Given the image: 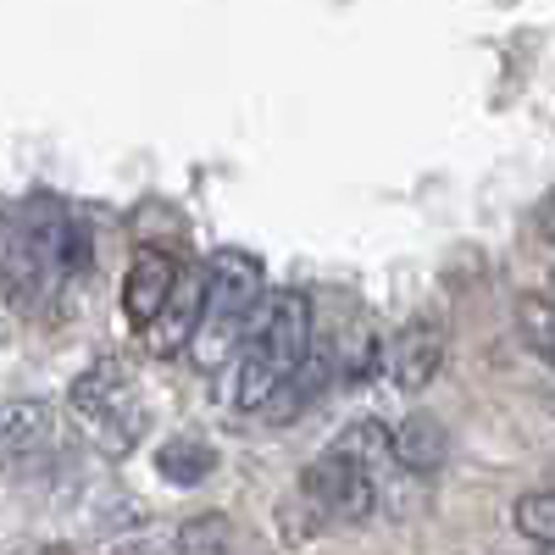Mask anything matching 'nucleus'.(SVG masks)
Segmentation results:
<instances>
[{
  "mask_svg": "<svg viewBox=\"0 0 555 555\" xmlns=\"http://www.w3.org/2000/svg\"><path fill=\"white\" fill-rule=\"evenodd\" d=\"M311 361V300L300 289H267L240 356L228 361V405L267 411Z\"/></svg>",
  "mask_w": 555,
  "mask_h": 555,
  "instance_id": "nucleus-1",
  "label": "nucleus"
},
{
  "mask_svg": "<svg viewBox=\"0 0 555 555\" xmlns=\"http://www.w3.org/2000/svg\"><path fill=\"white\" fill-rule=\"evenodd\" d=\"M261 300H267V284H261V261L250 250L228 245L206 261V311H201V328L190 345L201 373H228V361L240 356Z\"/></svg>",
  "mask_w": 555,
  "mask_h": 555,
  "instance_id": "nucleus-2",
  "label": "nucleus"
},
{
  "mask_svg": "<svg viewBox=\"0 0 555 555\" xmlns=\"http://www.w3.org/2000/svg\"><path fill=\"white\" fill-rule=\"evenodd\" d=\"M67 416H73V428L112 461H122L139 439H145V423H151L139 378L122 361L83 366V373L73 378V389H67Z\"/></svg>",
  "mask_w": 555,
  "mask_h": 555,
  "instance_id": "nucleus-3",
  "label": "nucleus"
},
{
  "mask_svg": "<svg viewBox=\"0 0 555 555\" xmlns=\"http://www.w3.org/2000/svg\"><path fill=\"white\" fill-rule=\"evenodd\" d=\"M300 500L311 505V517L328 528V522H366L384 500V483L361 467L356 455H345L339 444H328L322 455L306 461L300 473Z\"/></svg>",
  "mask_w": 555,
  "mask_h": 555,
  "instance_id": "nucleus-4",
  "label": "nucleus"
},
{
  "mask_svg": "<svg viewBox=\"0 0 555 555\" xmlns=\"http://www.w3.org/2000/svg\"><path fill=\"white\" fill-rule=\"evenodd\" d=\"M178 278H183V261H178L172 250H156V245L133 250L128 278H122V317L133 322L139 334H145L151 322L162 317V306H167L172 289H178Z\"/></svg>",
  "mask_w": 555,
  "mask_h": 555,
  "instance_id": "nucleus-5",
  "label": "nucleus"
},
{
  "mask_svg": "<svg viewBox=\"0 0 555 555\" xmlns=\"http://www.w3.org/2000/svg\"><path fill=\"white\" fill-rule=\"evenodd\" d=\"M201 311H206V272H190V267H183V278H178L172 300L162 306V317L145 328V350H151V356H162V361L183 356V350L195 345Z\"/></svg>",
  "mask_w": 555,
  "mask_h": 555,
  "instance_id": "nucleus-6",
  "label": "nucleus"
},
{
  "mask_svg": "<svg viewBox=\"0 0 555 555\" xmlns=\"http://www.w3.org/2000/svg\"><path fill=\"white\" fill-rule=\"evenodd\" d=\"M439 366H444V328L439 322H405V328L395 334V345H389L395 389H405V395L428 389L439 378Z\"/></svg>",
  "mask_w": 555,
  "mask_h": 555,
  "instance_id": "nucleus-7",
  "label": "nucleus"
},
{
  "mask_svg": "<svg viewBox=\"0 0 555 555\" xmlns=\"http://www.w3.org/2000/svg\"><path fill=\"white\" fill-rule=\"evenodd\" d=\"M395 455H400V467L411 478H434L444 467V455H450V434L439 428V416L411 411L405 423L395 428Z\"/></svg>",
  "mask_w": 555,
  "mask_h": 555,
  "instance_id": "nucleus-8",
  "label": "nucleus"
},
{
  "mask_svg": "<svg viewBox=\"0 0 555 555\" xmlns=\"http://www.w3.org/2000/svg\"><path fill=\"white\" fill-rule=\"evenodd\" d=\"M156 473L167 483H178V489H195V483H206L217 473V450L206 439H195V434H178V439H167L156 450Z\"/></svg>",
  "mask_w": 555,
  "mask_h": 555,
  "instance_id": "nucleus-9",
  "label": "nucleus"
},
{
  "mask_svg": "<svg viewBox=\"0 0 555 555\" xmlns=\"http://www.w3.org/2000/svg\"><path fill=\"white\" fill-rule=\"evenodd\" d=\"M51 439V405L44 400H17V405H0V450L23 455L34 444Z\"/></svg>",
  "mask_w": 555,
  "mask_h": 555,
  "instance_id": "nucleus-10",
  "label": "nucleus"
},
{
  "mask_svg": "<svg viewBox=\"0 0 555 555\" xmlns=\"http://www.w3.org/2000/svg\"><path fill=\"white\" fill-rule=\"evenodd\" d=\"M517 533L533 539V544H555V489H533L517 500V512H512Z\"/></svg>",
  "mask_w": 555,
  "mask_h": 555,
  "instance_id": "nucleus-11",
  "label": "nucleus"
},
{
  "mask_svg": "<svg viewBox=\"0 0 555 555\" xmlns=\"http://www.w3.org/2000/svg\"><path fill=\"white\" fill-rule=\"evenodd\" d=\"M183 555H234V528L222 517H201L183 528Z\"/></svg>",
  "mask_w": 555,
  "mask_h": 555,
  "instance_id": "nucleus-12",
  "label": "nucleus"
},
{
  "mask_svg": "<svg viewBox=\"0 0 555 555\" xmlns=\"http://www.w3.org/2000/svg\"><path fill=\"white\" fill-rule=\"evenodd\" d=\"M539 234L555 245V195H550V201H544V211H539Z\"/></svg>",
  "mask_w": 555,
  "mask_h": 555,
  "instance_id": "nucleus-13",
  "label": "nucleus"
},
{
  "mask_svg": "<svg viewBox=\"0 0 555 555\" xmlns=\"http://www.w3.org/2000/svg\"><path fill=\"white\" fill-rule=\"evenodd\" d=\"M539 555H555V544H539Z\"/></svg>",
  "mask_w": 555,
  "mask_h": 555,
  "instance_id": "nucleus-14",
  "label": "nucleus"
},
{
  "mask_svg": "<svg viewBox=\"0 0 555 555\" xmlns=\"http://www.w3.org/2000/svg\"><path fill=\"white\" fill-rule=\"evenodd\" d=\"M550 300H555V272H550Z\"/></svg>",
  "mask_w": 555,
  "mask_h": 555,
  "instance_id": "nucleus-15",
  "label": "nucleus"
},
{
  "mask_svg": "<svg viewBox=\"0 0 555 555\" xmlns=\"http://www.w3.org/2000/svg\"><path fill=\"white\" fill-rule=\"evenodd\" d=\"M550 473H555V467H550Z\"/></svg>",
  "mask_w": 555,
  "mask_h": 555,
  "instance_id": "nucleus-16",
  "label": "nucleus"
}]
</instances>
